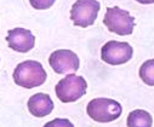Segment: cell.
I'll return each instance as SVG.
<instances>
[{
  "label": "cell",
  "instance_id": "cell-1",
  "mask_svg": "<svg viewBox=\"0 0 154 127\" xmlns=\"http://www.w3.org/2000/svg\"><path fill=\"white\" fill-rule=\"evenodd\" d=\"M48 74L42 63L36 61H24L20 63L14 71V81L24 89H34L46 81Z\"/></svg>",
  "mask_w": 154,
  "mask_h": 127
},
{
  "label": "cell",
  "instance_id": "cell-2",
  "mask_svg": "<svg viewBox=\"0 0 154 127\" xmlns=\"http://www.w3.org/2000/svg\"><path fill=\"white\" fill-rule=\"evenodd\" d=\"M88 83L83 76L69 74L61 79L56 85L55 91L57 98L63 103H72L78 101L86 93Z\"/></svg>",
  "mask_w": 154,
  "mask_h": 127
},
{
  "label": "cell",
  "instance_id": "cell-3",
  "mask_svg": "<svg viewBox=\"0 0 154 127\" xmlns=\"http://www.w3.org/2000/svg\"><path fill=\"white\" fill-rule=\"evenodd\" d=\"M86 111L88 115L97 122H110L122 115L123 108L119 102L114 99L95 98L88 104Z\"/></svg>",
  "mask_w": 154,
  "mask_h": 127
},
{
  "label": "cell",
  "instance_id": "cell-4",
  "mask_svg": "<svg viewBox=\"0 0 154 127\" xmlns=\"http://www.w3.org/2000/svg\"><path fill=\"white\" fill-rule=\"evenodd\" d=\"M103 23L109 32H113L118 35H130L134 32L135 18L129 14V11L114 6L107 9Z\"/></svg>",
  "mask_w": 154,
  "mask_h": 127
},
{
  "label": "cell",
  "instance_id": "cell-5",
  "mask_svg": "<svg viewBox=\"0 0 154 127\" xmlns=\"http://www.w3.org/2000/svg\"><path fill=\"white\" fill-rule=\"evenodd\" d=\"M100 8L97 0H76L70 10V20L78 27H90L95 23Z\"/></svg>",
  "mask_w": 154,
  "mask_h": 127
},
{
  "label": "cell",
  "instance_id": "cell-6",
  "mask_svg": "<svg viewBox=\"0 0 154 127\" xmlns=\"http://www.w3.org/2000/svg\"><path fill=\"white\" fill-rule=\"evenodd\" d=\"M134 50L129 42H120L110 40L102 46L101 58L110 65H120L132 58Z\"/></svg>",
  "mask_w": 154,
  "mask_h": 127
},
{
  "label": "cell",
  "instance_id": "cell-7",
  "mask_svg": "<svg viewBox=\"0 0 154 127\" xmlns=\"http://www.w3.org/2000/svg\"><path fill=\"white\" fill-rule=\"evenodd\" d=\"M49 63L57 74L74 73L80 65L79 57L70 50H57L52 52L49 58Z\"/></svg>",
  "mask_w": 154,
  "mask_h": 127
},
{
  "label": "cell",
  "instance_id": "cell-8",
  "mask_svg": "<svg viewBox=\"0 0 154 127\" xmlns=\"http://www.w3.org/2000/svg\"><path fill=\"white\" fill-rule=\"evenodd\" d=\"M6 41L9 47L17 51L26 53L30 51L35 45V38L30 30L24 28H15L8 32Z\"/></svg>",
  "mask_w": 154,
  "mask_h": 127
},
{
  "label": "cell",
  "instance_id": "cell-9",
  "mask_svg": "<svg viewBox=\"0 0 154 127\" xmlns=\"http://www.w3.org/2000/svg\"><path fill=\"white\" fill-rule=\"evenodd\" d=\"M28 110L35 117H44L54 110V102L46 93H35L28 99Z\"/></svg>",
  "mask_w": 154,
  "mask_h": 127
},
{
  "label": "cell",
  "instance_id": "cell-10",
  "mask_svg": "<svg viewBox=\"0 0 154 127\" xmlns=\"http://www.w3.org/2000/svg\"><path fill=\"white\" fill-rule=\"evenodd\" d=\"M152 123L150 114L142 109H136L128 116V127H152Z\"/></svg>",
  "mask_w": 154,
  "mask_h": 127
},
{
  "label": "cell",
  "instance_id": "cell-11",
  "mask_svg": "<svg viewBox=\"0 0 154 127\" xmlns=\"http://www.w3.org/2000/svg\"><path fill=\"white\" fill-rule=\"evenodd\" d=\"M140 77L144 83L154 86V59H148L141 65Z\"/></svg>",
  "mask_w": 154,
  "mask_h": 127
},
{
  "label": "cell",
  "instance_id": "cell-12",
  "mask_svg": "<svg viewBox=\"0 0 154 127\" xmlns=\"http://www.w3.org/2000/svg\"><path fill=\"white\" fill-rule=\"evenodd\" d=\"M56 0H29L30 5L35 10H48L54 5Z\"/></svg>",
  "mask_w": 154,
  "mask_h": 127
},
{
  "label": "cell",
  "instance_id": "cell-13",
  "mask_svg": "<svg viewBox=\"0 0 154 127\" xmlns=\"http://www.w3.org/2000/svg\"><path fill=\"white\" fill-rule=\"evenodd\" d=\"M44 127H74L68 119H54L44 125Z\"/></svg>",
  "mask_w": 154,
  "mask_h": 127
},
{
  "label": "cell",
  "instance_id": "cell-14",
  "mask_svg": "<svg viewBox=\"0 0 154 127\" xmlns=\"http://www.w3.org/2000/svg\"><path fill=\"white\" fill-rule=\"evenodd\" d=\"M136 2H138L140 4H153L154 0H136Z\"/></svg>",
  "mask_w": 154,
  "mask_h": 127
}]
</instances>
